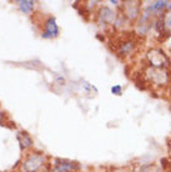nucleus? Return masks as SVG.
<instances>
[{
  "label": "nucleus",
  "instance_id": "f257e3e1",
  "mask_svg": "<svg viewBox=\"0 0 171 172\" xmlns=\"http://www.w3.org/2000/svg\"><path fill=\"white\" fill-rule=\"evenodd\" d=\"M58 34H59L58 25H56V23H55V19L51 18V19L48 20V23H46V30H45V33H44L41 36H43L44 39H49V38H55V36H58Z\"/></svg>",
  "mask_w": 171,
  "mask_h": 172
},
{
  "label": "nucleus",
  "instance_id": "f03ea898",
  "mask_svg": "<svg viewBox=\"0 0 171 172\" xmlns=\"http://www.w3.org/2000/svg\"><path fill=\"white\" fill-rule=\"evenodd\" d=\"M41 161H43V158H41L40 156H32L31 158H29V160L25 162V168H26L28 171H34L35 168H38V167L40 166Z\"/></svg>",
  "mask_w": 171,
  "mask_h": 172
},
{
  "label": "nucleus",
  "instance_id": "7ed1b4c3",
  "mask_svg": "<svg viewBox=\"0 0 171 172\" xmlns=\"http://www.w3.org/2000/svg\"><path fill=\"white\" fill-rule=\"evenodd\" d=\"M19 6H20V9H21L23 13L29 14L31 11L32 6H34V2H30V0H23V2L19 3Z\"/></svg>",
  "mask_w": 171,
  "mask_h": 172
},
{
  "label": "nucleus",
  "instance_id": "20e7f679",
  "mask_svg": "<svg viewBox=\"0 0 171 172\" xmlns=\"http://www.w3.org/2000/svg\"><path fill=\"white\" fill-rule=\"evenodd\" d=\"M100 16L102 18V19H108V21H111V19H113V11H110L108 8H104L102 9V11H100Z\"/></svg>",
  "mask_w": 171,
  "mask_h": 172
},
{
  "label": "nucleus",
  "instance_id": "39448f33",
  "mask_svg": "<svg viewBox=\"0 0 171 172\" xmlns=\"http://www.w3.org/2000/svg\"><path fill=\"white\" fill-rule=\"evenodd\" d=\"M166 2H155L151 6H150V9L151 10H160V9H162L164 6H166Z\"/></svg>",
  "mask_w": 171,
  "mask_h": 172
},
{
  "label": "nucleus",
  "instance_id": "423d86ee",
  "mask_svg": "<svg viewBox=\"0 0 171 172\" xmlns=\"http://www.w3.org/2000/svg\"><path fill=\"white\" fill-rule=\"evenodd\" d=\"M111 92H113V94H115V95H121V92H122L121 86H120V85L113 86V88H111Z\"/></svg>",
  "mask_w": 171,
  "mask_h": 172
},
{
  "label": "nucleus",
  "instance_id": "0eeeda50",
  "mask_svg": "<svg viewBox=\"0 0 171 172\" xmlns=\"http://www.w3.org/2000/svg\"><path fill=\"white\" fill-rule=\"evenodd\" d=\"M169 25L171 26V16H170V20H169Z\"/></svg>",
  "mask_w": 171,
  "mask_h": 172
}]
</instances>
